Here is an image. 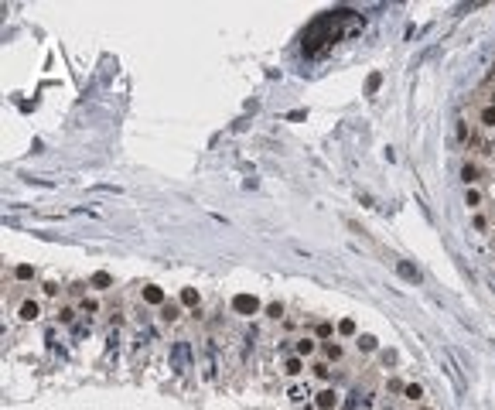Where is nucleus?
<instances>
[{
    "mask_svg": "<svg viewBox=\"0 0 495 410\" xmlns=\"http://www.w3.org/2000/svg\"><path fill=\"white\" fill-rule=\"evenodd\" d=\"M181 304H185V308H198V291H195V287H185V291H181Z\"/></svg>",
    "mask_w": 495,
    "mask_h": 410,
    "instance_id": "9",
    "label": "nucleus"
},
{
    "mask_svg": "<svg viewBox=\"0 0 495 410\" xmlns=\"http://www.w3.org/2000/svg\"><path fill=\"white\" fill-rule=\"evenodd\" d=\"M267 314H270V318H280V314H284V304H280V301L267 304Z\"/></svg>",
    "mask_w": 495,
    "mask_h": 410,
    "instance_id": "19",
    "label": "nucleus"
},
{
    "mask_svg": "<svg viewBox=\"0 0 495 410\" xmlns=\"http://www.w3.org/2000/svg\"><path fill=\"white\" fill-rule=\"evenodd\" d=\"M423 410H427V407H423Z\"/></svg>",
    "mask_w": 495,
    "mask_h": 410,
    "instance_id": "27",
    "label": "nucleus"
},
{
    "mask_svg": "<svg viewBox=\"0 0 495 410\" xmlns=\"http://www.w3.org/2000/svg\"><path fill=\"white\" fill-rule=\"evenodd\" d=\"M314 372H318V376H321V379H328V372H331V369H328V366H324V362H318V366H314Z\"/></svg>",
    "mask_w": 495,
    "mask_h": 410,
    "instance_id": "23",
    "label": "nucleus"
},
{
    "mask_svg": "<svg viewBox=\"0 0 495 410\" xmlns=\"http://www.w3.org/2000/svg\"><path fill=\"white\" fill-rule=\"evenodd\" d=\"M348 14L352 11H331V14H321L304 31V55H321V48H328L331 41H338V24Z\"/></svg>",
    "mask_w": 495,
    "mask_h": 410,
    "instance_id": "1",
    "label": "nucleus"
},
{
    "mask_svg": "<svg viewBox=\"0 0 495 410\" xmlns=\"http://www.w3.org/2000/svg\"><path fill=\"white\" fill-rule=\"evenodd\" d=\"M335 403H338V393H335V390H321V393H318V407H321V410H331Z\"/></svg>",
    "mask_w": 495,
    "mask_h": 410,
    "instance_id": "5",
    "label": "nucleus"
},
{
    "mask_svg": "<svg viewBox=\"0 0 495 410\" xmlns=\"http://www.w3.org/2000/svg\"><path fill=\"white\" fill-rule=\"evenodd\" d=\"M284 372H287V376H297V372H301V359H287Z\"/></svg>",
    "mask_w": 495,
    "mask_h": 410,
    "instance_id": "13",
    "label": "nucleus"
},
{
    "mask_svg": "<svg viewBox=\"0 0 495 410\" xmlns=\"http://www.w3.org/2000/svg\"><path fill=\"white\" fill-rule=\"evenodd\" d=\"M481 123H485V127H495V106H485V110H481Z\"/></svg>",
    "mask_w": 495,
    "mask_h": 410,
    "instance_id": "16",
    "label": "nucleus"
},
{
    "mask_svg": "<svg viewBox=\"0 0 495 410\" xmlns=\"http://www.w3.org/2000/svg\"><path fill=\"white\" fill-rule=\"evenodd\" d=\"M14 277H18V280H31V277H35V267H31V263H21L18 270H14Z\"/></svg>",
    "mask_w": 495,
    "mask_h": 410,
    "instance_id": "10",
    "label": "nucleus"
},
{
    "mask_svg": "<svg viewBox=\"0 0 495 410\" xmlns=\"http://www.w3.org/2000/svg\"><path fill=\"white\" fill-rule=\"evenodd\" d=\"M171 369L178 372V376H185V372L191 369V345L188 342H174L171 345Z\"/></svg>",
    "mask_w": 495,
    "mask_h": 410,
    "instance_id": "2",
    "label": "nucleus"
},
{
    "mask_svg": "<svg viewBox=\"0 0 495 410\" xmlns=\"http://www.w3.org/2000/svg\"><path fill=\"white\" fill-rule=\"evenodd\" d=\"M311 352H314V342H311V338H301V342H297V355H311Z\"/></svg>",
    "mask_w": 495,
    "mask_h": 410,
    "instance_id": "15",
    "label": "nucleus"
},
{
    "mask_svg": "<svg viewBox=\"0 0 495 410\" xmlns=\"http://www.w3.org/2000/svg\"><path fill=\"white\" fill-rule=\"evenodd\" d=\"M144 301L147 304H164V291L161 287H144Z\"/></svg>",
    "mask_w": 495,
    "mask_h": 410,
    "instance_id": "8",
    "label": "nucleus"
},
{
    "mask_svg": "<svg viewBox=\"0 0 495 410\" xmlns=\"http://www.w3.org/2000/svg\"><path fill=\"white\" fill-rule=\"evenodd\" d=\"M492 76H495V65H492Z\"/></svg>",
    "mask_w": 495,
    "mask_h": 410,
    "instance_id": "26",
    "label": "nucleus"
},
{
    "mask_svg": "<svg viewBox=\"0 0 495 410\" xmlns=\"http://www.w3.org/2000/svg\"><path fill=\"white\" fill-rule=\"evenodd\" d=\"M345 410H355V403H345Z\"/></svg>",
    "mask_w": 495,
    "mask_h": 410,
    "instance_id": "25",
    "label": "nucleus"
},
{
    "mask_svg": "<svg viewBox=\"0 0 495 410\" xmlns=\"http://www.w3.org/2000/svg\"><path fill=\"white\" fill-rule=\"evenodd\" d=\"M328 359H342V345H338V342L328 345Z\"/></svg>",
    "mask_w": 495,
    "mask_h": 410,
    "instance_id": "21",
    "label": "nucleus"
},
{
    "mask_svg": "<svg viewBox=\"0 0 495 410\" xmlns=\"http://www.w3.org/2000/svg\"><path fill=\"white\" fill-rule=\"evenodd\" d=\"M338 332L342 335H355V321H352V318H342V321H338Z\"/></svg>",
    "mask_w": 495,
    "mask_h": 410,
    "instance_id": "14",
    "label": "nucleus"
},
{
    "mask_svg": "<svg viewBox=\"0 0 495 410\" xmlns=\"http://www.w3.org/2000/svg\"><path fill=\"white\" fill-rule=\"evenodd\" d=\"M478 202H481V195H478V192H468V205H471V209H475Z\"/></svg>",
    "mask_w": 495,
    "mask_h": 410,
    "instance_id": "24",
    "label": "nucleus"
},
{
    "mask_svg": "<svg viewBox=\"0 0 495 410\" xmlns=\"http://www.w3.org/2000/svg\"><path fill=\"white\" fill-rule=\"evenodd\" d=\"M379 82H382V76H379V72H372L369 82H365V93H376V89H379Z\"/></svg>",
    "mask_w": 495,
    "mask_h": 410,
    "instance_id": "17",
    "label": "nucleus"
},
{
    "mask_svg": "<svg viewBox=\"0 0 495 410\" xmlns=\"http://www.w3.org/2000/svg\"><path fill=\"white\" fill-rule=\"evenodd\" d=\"M359 349L362 352H372V349H376V338H372V335H362V338H359Z\"/></svg>",
    "mask_w": 495,
    "mask_h": 410,
    "instance_id": "18",
    "label": "nucleus"
},
{
    "mask_svg": "<svg viewBox=\"0 0 495 410\" xmlns=\"http://www.w3.org/2000/svg\"><path fill=\"white\" fill-rule=\"evenodd\" d=\"M461 178H464L468 185H471V181H478V168H475V164H464V168H461Z\"/></svg>",
    "mask_w": 495,
    "mask_h": 410,
    "instance_id": "11",
    "label": "nucleus"
},
{
    "mask_svg": "<svg viewBox=\"0 0 495 410\" xmlns=\"http://www.w3.org/2000/svg\"><path fill=\"white\" fill-rule=\"evenodd\" d=\"M318 335H321V338H328V335H331V325H328V321H321V325H318Z\"/></svg>",
    "mask_w": 495,
    "mask_h": 410,
    "instance_id": "22",
    "label": "nucleus"
},
{
    "mask_svg": "<svg viewBox=\"0 0 495 410\" xmlns=\"http://www.w3.org/2000/svg\"><path fill=\"white\" fill-rule=\"evenodd\" d=\"M38 314H41L38 301H24V304H21V318H24V321H35Z\"/></svg>",
    "mask_w": 495,
    "mask_h": 410,
    "instance_id": "7",
    "label": "nucleus"
},
{
    "mask_svg": "<svg viewBox=\"0 0 495 410\" xmlns=\"http://www.w3.org/2000/svg\"><path fill=\"white\" fill-rule=\"evenodd\" d=\"M89 284H93L96 291H106V287H113V277H110L106 270H99V273H93V280H89Z\"/></svg>",
    "mask_w": 495,
    "mask_h": 410,
    "instance_id": "6",
    "label": "nucleus"
},
{
    "mask_svg": "<svg viewBox=\"0 0 495 410\" xmlns=\"http://www.w3.org/2000/svg\"><path fill=\"white\" fill-rule=\"evenodd\" d=\"M174 318H181V311H178V304H168L164 308V321H174Z\"/></svg>",
    "mask_w": 495,
    "mask_h": 410,
    "instance_id": "20",
    "label": "nucleus"
},
{
    "mask_svg": "<svg viewBox=\"0 0 495 410\" xmlns=\"http://www.w3.org/2000/svg\"><path fill=\"white\" fill-rule=\"evenodd\" d=\"M403 393H406V400H413V403H417L420 396H423V390H420L417 383H410V386H403Z\"/></svg>",
    "mask_w": 495,
    "mask_h": 410,
    "instance_id": "12",
    "label": "nucleus"
},
{
    "mask_svg": "<svg viewBox=\"0 0 495 410\" xmlns=\"http://www.w3.org/2000/svg\"><path fill=\"white\" fill-rule=\"evenodd\" d=\"M396 273H400L403 280H410V284H417L420 280V270L413 267V263H406V260H396Z\"/></svg>",
    "mask_w": 495,
    "mask_h": 410,
    "instance_id": "4",
    "label": "nucleus"
},
{
    "mask_svg": "<svg viewBox=\"0 0 495 410\" xmlns=\"http://www.w3.org/2000/svg\"><path fill=\"white\" fill-rule=\"evenodd\" d=\"M232 311L243 314V318L256 314L260 311V297H253V294H236V297H232Z\"/></svg>",
    "mask_w": 495,
    "mask_h": 410,
    "instance_id": "3",
    "label": "nucleus"
}]
</instances>
